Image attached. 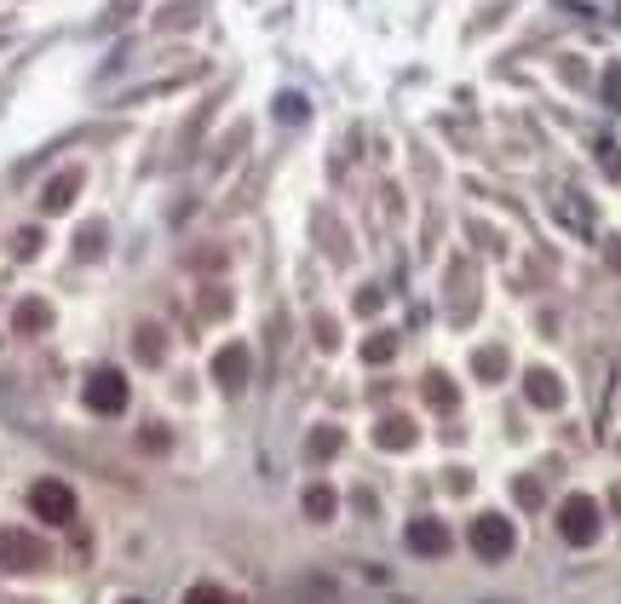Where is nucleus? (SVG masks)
<instances>
[{"label": "nucleus", "mask_w": 621, "mask_h": 604, "mask_svg": "<svg viewBox=\"0 0 621 604\" xmlns=\"http://www.w3.org/2000/svg\"><path fill=\"white\" fill-rule=\"evenodd\" d=\"M248 368H254L248 346H225V351L214 357V380H219L225 392H241V386H248Z\"/></svg>", "instance_id": "obj_6"}, {"label": "nucleus", "mask_w": 621, "mask_h": 604, "mask_svg": "<svg viewBox=\"0 0 621 604\" xmlns=\"http://www.w3.org/2000/svg\"><path fill=\"white\" fill-rule=\"evenodd\" d=\"M501 363H506L501 351H477V375L483 380H501Z\"/></svg>", "instance_id": "obj_17"}, {"label": "nucleus", "mask_w": 621, "mask_h": 604, "mask_svg": "<svg viewBox=\"0 0 621 604\" xmlns=\"http://www.w3.org/2000/svg\"><path fill=\"white\" fill-rule=\"evenodd\" d=\"M185 604H225V593L201 582V587H190V593H185Z\"/></svg>", "instance_id": "obj_18"}, {"label": "nucleus", "mask_w": 621, "mask_h": 604, "mask_svg": "<svg viewBox=\"0 0 621 604\" xmlns=\"http://www.w3.org/2000/svg\"><path fill=\"white\" fill-rule=\"evenodd\" d=\"M47 564V542L29 529H0V570H12V576H29V570Z\"/></svg>", "instance_id": "obj_1"}, {"label": "nucleus", "mask_w": 621, "mask_h": 604, "mask_svg": "<svg viewBox=\"0 0 621 604\" xmlns=\"http://www.w3.org/2000/svg\"><path fill=\"white\" fill-rule=\"evenodd\" d=\"M161 351H167V346H161V328H150V323H145V328H138V357L156 363Z\"/></svg>", "instance_id": "obj_16"}, {"label": "nucleus", "mask_w": 621, "mask_h": 604, "mask_svg": "<svg viewBox=\"0 0 621 604\" xmlns=\"http://www.w3.org/2000/svg\"><path fill=\"white\" fill-rule=\"evenodd\" d=\"M29 513L41 518V524H69V518H76V489L58 484V478L29 484Z\"/></svg>", "instance_id": "obj_3"}, {"label": "nucleus", "mask_w": 621, "mask_h": 604, "mask_svg": "<svg viewBox=\"0 0 621 604\" xmlns=\"http://www.w3.org/2000/svg\"><path fill=\"white\" fill-rule=\"evenodd\" d=\"M397 351V334H368V340H363V357L368 363H386Z\"/></svg>", "instance_id": "obj_15"}, {"label": "nucleus", "mask_w": 621, "mask_h": 604, "mask_svg": "<svg viewBox=\"0 0 621 604\" xmlns=\"http://www.w3.org/2000/svg\"><path fill=\"white\" fill-rule=\"evenodd\" d=\"M12 328L18 334H47L52 328V306H47V299H23V306L12 311Z\"/></svg>", "instance_id": "obj_9"}, {"label": "nucleus", "mask_w": 621, "mask_h": 604, "mask_svg": "<svg viewBox=\"0 0 621 604\" xmlns=\"http://www.w3.org/2000/svg\"><path fill=\"white\" fill-rule=\"evenodd\" d=\"M76 190H81V174H58V179L47 185V196H41V208H47V214H63L69 201H76Z\"/></svg>", "instance_id": "obj_10"}, {"label": "nucleus", "mask_w": 621, "mask_h": 604, "mask_svg": "<svg viewBox=\"0 0 621 604\" xmlns=\"http://www.w3.org/2000/svg\"><path fill=\"white\" fill-rule=\"evenodd\" d=\"M559 535H564L570 547L599 542V501L593 495H570L564 507H559Z\"/></svg>", "instance_id": "obj_2"}, {"label": "nucleus", "mask_w": 621, "mask_h": 604, "mask_svg": "<svg viewBox=\"0 0 621 604\" xmlns=\"http://www.w3.org/2000/svg\"><path fill=\"white\" fill-rule=\"evenodd\" d=\"M127 604H145V598H127Z\"/></svg>", "instance_id": "obj_23"}, {"label": "nucleus", "mask_w": 621, "mask_h": 604, "mask_svg": "<svg viewBox=\"0 0 621 604\" xmlns=\"http://www.w3.org/2000/svg\"><path fill=\"white\" fill-rule=\"evenodd\" d=\"M524 392H530V403H535V409H559V403H564V380L552 375V368H530Z\"/></svg>", "instance_id": "obj_8"}, {"label": "nucleus", "mask_w": 621, "mask_h": 604, "mask_svg": "<svg viewBox=\"0 0 621 604\" xmlns=\"http://www.w3.org/2000/svg\"><path fill=\"white\" fill-rule=\"evenodd\" d=\"M472 553L477 558H506L512 553V524L501 518V513H483V518H472Z\"/></svg>", "instance_id": "obj_5"}, {"label": "nucleus", "mask_w": 621, "mask_h": 604, "mask_svg": "<svg viewBox=\"0 0 621 604\" xmlns=\"http://www.w3.org/2000/svg\"><path fill=\"white\" fill-rule=\"evenodd\" d=\"M615 507H621V489H615Z\"/></svg>", "instance_id": "obj_22"}, {"label": "nucleus", "mask_w": 621, "mask_h": 604, "mask_svg": "<svg viewBox=\"0 0 621 604\" xmlns=\"http://www.w3.org/2000/svg\"><path fill=\"white\" fill-rule=\"evenodd\" d=\"M374 444H379V449H408V444H414V426H408V420H379V426H374Z\"/></svg>", "instance_id": "obj_11"}, {"label": "nucleus", "mask_w": 621, "mask_h": 604, "mask_svg": "<svg viewBox=\"0 0 621 604\" xmlns=\"http://www.w3.org/2000/svg\"><path fill=\"white\" fill-rule=\"evenodd\" d=\"M408 547L421 553V558H443V553H448V529H443L437 518H414V524H408Z\"/></svg>", "instance_id": "obj_7"}, {"label": "nucleus", "mask_w": 621, "mask_h": 604, "mask_svg": "<svg viewBox=\"0 0 621 604\" xmlns=\"http://www.w3.org/2000/svg\"><path fill=\"white\" fill-rule=\"evenodd\" d=\"M339 444H345V432H339V426H317V432H310V461L339 455Z\"/></svg>", "instance_id": "obj_13"}, {"label": "nucleus", "mask_w": 621, "mask_h": 604, "mask_svg": "<svg viewBox=\"0 0 621 604\" xmlns=\"http://www.w3.org/2000/svg\"><path fill=\"white\" fill-rule=\"evenodd\" d=\"M604 259H610L615 271H621V237H615V242H604Z\"/></svg>", "instance_id": "obj_21"}, {"label": "nucleus", "mask_w": 621, "mask_h": 604, "mask_svg": "<svg viewBox=\"0 0 621 604\" xmlns=\"http://www.w3.org/2000/svg\"><path fill=\"white\" fill-rule=\"evenodd\" d=\"M334 507H339V495H334L328 484H310V489H305V513L317 518V524H328V518H334Z\"/></svg>", "instance_id": "obj_12"}, {"label": "nucleus", "mask_w": 621, "mask_h": 604, "mask_svg": "<svg viewBox=\"0 0 621 604\" xmlns=\"http://www.w3.org/2000/svg\"><path fill=\"white\" fill-rule=\"evenodd\" d=\"M426 403L448 409V403H455V380H448V375H426Z\"/></svg>", "instance_id": "obj_14"}, {"label": "nucleus", "mask_w": 621, "mask_h": 604, "mask_svg": "<svg viewBox=\"0 0 621 604\" xmlns=\"http://www.w3.org/2000/svg\"><path fill=\"white\" fill-rule=\"evenodd\" d=\"M81 397H87L92 415H121L127 409V380L116 375V368H92L87 386H81Z\"/></svg>", "instance_id": "obj_4"}, {"label": "nucleus", "mask_w": 621, "mask_h": 604, "mask_svg": "<svg viewBox=\"0 0 621 604\" xmlns=\"http://www.w3.org/2000/svg\"><path fill=\"white\" fill-rule=\"evenodd\" d=\"M98 237H103V230H98V225H87V230H81V254H87V259L98 254Z\"/></svg>", "instance_id": "obj_19"}, {"label": "nucleus", "mask_w": 621, "mask_h": 604, "mask_svg": "<svg viewBox=\"0 0 621 604\" xmlns=\"http://www.w3.org/2000/svg\"><path fill=\"white\" fill-rule=\"evenodd\" d=\"M317 340H323V346H339V328H334L328 317H317Z\"/></svg>", "instance_id": "obj_20"}]
</instances>
